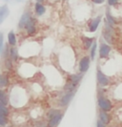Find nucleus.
I'll use <instances>...</instances> for the list:
<instances>
[{
  "label": "nucleus",
  "mask_w": 122,
  "mask_h": 127,
  "mask_svg": "<svg viewBox=\"0 0 122 127\" xmlns=\"http://www.w3.org/2000/svg\"><path fill=\"white\" fill-rule=\"evenodd\" d=\"M8 94L10 99V105L13 108H22L29 102V95L27 91L20 86L16 85L12 87L8 92Z\"/></svg>",
  "instance_id": "1"
},
{
  "label": "nucleus",
  "mask_w": 122,
  "mask_h": 127,
  "mask_svg": "<svg viewBox=\"0 0 122 127\" xmlns=\"http://www.w3.org/2000/svg\"><path fill=\"white\" fill-rule=\"evenodd\" d=\"M84 74L82 73H73L67 76L65 79L64 85H63V91L64 92H76L79 84L83 79Z\"/></svg>",
  "instance_id": "2"
},
{
  "label": "nucleus",
  "mask_w": 122,
  "mask_h": 127,
  "mask_svg": "<svg viewBox=\"0 0 122 127\" xmlns=\"http://www.w3.org/2000/svg\"><path fill=\"white\" fill-rule=\"evenodd\" d=\"M17 73L24 78H29L32 77L36 74V68L34 65L29 63V62H21L20 65H18L17 68Z\"/></svg>",
  "instance_id": "3"
},
{
  "label": "nucleus",
  "mask_w": 122,
  "mask_h": 127,
  "mask_svg": "<svg viewBox=\"0 0 122 127\" xmlns=\"http://www.w3.org/2000/svg\"><path fill=\"white\" fill-rule=\"evenodd\" d=\"M97 107L100 109L101 111L111 112L114 109V103H113V101L105 94L97 95Z\"/></svg>",
  "instance_id": "4"
},
{
  "label": "nucleus",
  "mask_w": 122,
  "mask_h": 127,
  "mask_svg": "<svg viewBox=\"0 0 122 127\" xmlns=\"http://www.w3.org/2000/svg\"><path fill=\"white\" fill-rule=\"evenodd\" d=\"M97 82L98 87L106 88V87H109L112 85L113 80H112V78L109 75H107L101 69L98 68L97 70Z\"/></svg>",
  "instance_id": "5"
},
{
  "label": "nucleus",
  "mask_w": 122,
  "mask_h": 127,
  "mask_svg": "<svg viewBox=\"0 0 122 127\" xmlns=\"http://www.w3.org/2000/svg\"><path fill=\"white\" fill-rule=\"evenodd\" d=\"M75 93L76 92H64L62 95H60V97L58 98V101H57L58 108H61V109L67 108L70 105L72 100L73 99Z\"/></svg>",
  "instance_id": "6"
},
{
  "label": "nucleus",
  "mask_w": 122,
  "mask_h": 127,
  "mask_svg": "<svg viewBox=\"0 0 122 127\" xmlns=\"http://www.w3.org/2000/svg\"><path fill=\"white\" fill-rule=\"evenodd\" d=\"M113 52L112 45L108 44L107 42L102 41L99 44V49H98V57L101 61H105L108 58H110V56Z\"/></svg>",
  "instance_id": "7"
},
{
  "label": "nucleus",
  "mask_w": 122,
  "mask_h": 127,
  "mask_svg": "<svg viewBox=\"0 0 122 127\" xmlns=\"http://www.w3.org/2000/svg\"><path fill=\"white\" fill-rule=\"evenodd\" d=\"M91 57L90 56H83L79 59L78 64H77V69L79 73H82V74H86L89 69H90L91 66Z\"/></svg>",
  "instance_id": "8"
},
{
  "label": "nucleus",
  "mask_w": 122,
  "mask_h": 127,
  "mask_svg": "<svg viewBox=\"0 0 122 127\" xmlns=\"http://www.w3.org/2000/svg\"><path fill=\"white\" fill-rule=\"evenodd\" d=\"M24 31L28 36H33L36 34V32H37V21H36L35 17H33V16L31 17L29 22L27 23Z\"/></svg>",
  "instance_id": "9"
},
{
  "label": "nucleus",
  "mask_w": 122,
  "mask_h": 127,
  "mask_svg": "<svg viewBox=\"0 0 122 127\" xmlns=\"http://www.w3.org/2000/svg\"><path fill=\"white\" fill-rule=\"evenodd\" d=\"M101 20H102V15H97L94 18H91L87 23L88 32H91V33H94V32H97L100 23H101Z\"/></svg>",
  "instance_id": "10"
},
{
  "label": "nucleus",
  "mask_w": 122,
  "mask_h": 127,
  "mask_svg": "<svg viewBox=\"0 0 122 127\" xmlns=\"http://www.w3.org/2000/svg\"><path fill=\"white\" fill-rule=\"evenodd\" d=\"M63 117H64V112L63 111L58 113V114L54 115L53 117H51V118L47 120V125H49L51 127H57L59 125V123L61 122V121H62Z\"/></svg>",
  "instance_id": "11"
},
{
  "label": "nucleus",
  "mask_w": 122,
  "mask_h": 127,
  "mask_svg": "<svg viewBox=\"0 0 122 127\" xmlns=\"http://www.w3.org/2000/svg\"><path fill=\"white\" fill-rule=\"evenodd\" d=\"M32 16V13H31V12H28V11L24 12L23 14L20 16L19 21H18V24H17V28H18V30H20V31L24 30L26 25H27V23L29 22V20L31 19Z\"/></svg>",
  "instance_id": "12"
},
{
  "label": "nucleus",
  "mask_w": 122,
  "mask_h": 127,
  "mask_svg": "<svg viewBox=\"0 0 122 127\" xmlns=\"http://www.w3.org/2000/svg\"><path fill=\"white\" fill-rule=\"evenodd\" d=\"M80 40H81V45L85 51H90L91 47L93 46L94 42L96 41V38L94 36H86V35H81L80 36Z\"/></svg>",
  "instance_id": "13"
},
{
  "label": "nucleus",
  "mask_w": 122,
  "mask_h": 127,
  "mask_svg": "<svg viewBox=\"0 0 122 127\" xmlns=\"http://www.w3.org/2000/svg\"><path fill=\"white\" fill-rule=\"evenodd\" d=\"M98 120L103 123H105L106 125H109L113 121V118L110 114V112H105V111L100 110L98 113Z\"/></svg>",
  "instance_id": "14"
},
{
  "label": "nucleus",
  "mask_w": 122,
  "mask_h": 127,
  "mask_svg": "<svg viewBox=\"0 0 122 127\" xmlns=\"http://www.w3.org/2000/svg\"><path fill=\"white\" fill-rule=\"evenodd\" d=\"M33 11H34V13L37 17H41L43 16L46 13V7L43 5V3H39V2H35L34 4V7H33Z\"/></svg>",
  "instance_id": "15"
},
{
  "label": "nucleus",
  "mask_w": 122,
  "mask_h": 127,
  "mask_svg": "<svg viewBox=\"0 0 122 127\" xmlns=\"http://www.w3.org/2000/svg\"><path fill=\"white\" fill-rule=\"evenodd\" d=\"M7 38H8V44L10 45L11 47H17V43H18L17 35L13 31H11V32H8Z\"/></svg>",
  "instance_id": "16"
},
{
  "label": "nucleus",
  "mask_w": 122,
  "mask_h": 127,
  "mask_svg": "<svg viewBox=\"0 0 122 127\" xmlns=\"http://www.w3.org/2000/svg\"><path fill=\"white\" fill-rule=\"evenodd\" d=\"M105 23L110 26H112V27H116V25L117 24L116 18L111 13L109 10H107L106 13H105Z\"/></svg>",
  "instance_id": "17"
},
{
  "label": "nucleus",
  "mask_w": 122,
  "mask_h": 127,
  "mask_svg": "<svg viewBox=\"0 0 122 127\" xmlns=\"http://www.w3.org/2000/svg\"><path fill=\"white\" fill-rule=\"evenodd\" d=\"M9 104H10V99H9L8 91H5V89H1L0 91V105L8 106Z\"/></svg>",
  "instance_id": "18"
},
{
  "label": "nucleus",
  "mask_w": 122,
  "mask_h": 127,
  "mask_svg": "<svg viewBox=\"0 0 122 127\" xmlns=\"http://www.w3.org/2000/svg\"><path fill=\"white\" fill-rule=\"evenodd\" d=\"M102 37L104 39V41L107 42L108 44L113 45L115 43V33H112V32H109L105 31V30H103Z\"/></svg>",
  "instance_id": "19"
},
{
  "label": "nucleus",
  "mask_w": 122,
  "mask_h": 127,
  "mask_svg": "<svg viewBox=\"0 0 122 127\" xmlns=\"http://www.w3.org/2000/svg\"><path fill=\"white\" fill-rule=\"evenodd\" d=\"M10 85V77L8 73H3L1 74L0 76V88L1 89H5Z\"/></svg>",
  "instance_id": "20"
},
{
  "label": "nucleus",
  "mask_w": 122,
  "mask_h": 127,
  "mask_svg": "<svg viewBox=\"0 0 122 127\" xmlns=\"http://www.w3.org/2000/svg\"><path fill=\"white\" fill-rule=\"evenodd\" d=\"M10 14V10L7 5H2L0 7V24L4 22V20L9 16Z\"/></svg>",
  "instance_id": "21"
},
{
  "label": "nucleus",
  "mask_w": 122,
  "mask_h": 127,
  "mask_svg": "<svg viewBox=\"0 0 122 127\" xmlns=\"http://www.w3.org/2000/svg\"><path fill=\"white\" fill-rule=\"evenodd\" d=\"M20 57L19 49L17 47H11L10 50V58L13 60V62H17Z\"/></svg>",
  "instance_id": "22"
},
{
  "label": "nucleus",
  "mask_w": 122,
  "mask_h": 127,
  "mask_svg": "<svg viewBox=\"0 0 122 127\" xmlns=\"http://www.w3.org/2000/svg\"><path fill=\"white\" fill-rule=\"evenodd\" d=\"M113 97L116 99H118V100H122V82L115 86Z\"/></svg>",
  "instance_id": "23"
},
{
  "label": "nucleus",
  "mask_w": 122,
  "mask_h": 127,
  "mask_svg": "<svg viewBox=\"0 0 122 127\" xmlns=\"http://www.w3.org/2000/svg\"><path fill=\"white\" fill-rule=\"evenodd\" d=\"M98 46H97V41H95L94 42V44L93 46L91 47L90 51H89V56H90L91 59H92V61H94L95 59H96V57H97V54L98 53Z\"/></svg>",
  "instance_id": "24"
},
{
  "label": "nucleus",
  "mask_w": 122,
  "mask_h": 127,
  "mask_svg": "<svg viewBox=\"0 0 122 127\" xmlns=\"http://www.w3.org/2000/svg\"><path fill=\"white\" fill-rule=\"evenodd\" d=\"M10 50H11V46L7 43L4 50L0 53V56H1V58L4 60L6 58H9L10 57Z\"/></svg>",
  "instance_id": "25"
},
{
  "label": "nucleus",
  "mask_w": 122,
  "mask_h": 127,
  "mask_svg": "<svg viewBox=\"0 0 122 127\" xmlns=\"http://www.w3.org/2000/svg\"><path fill=\"white\" fill-rule=\"evenodd\" d=\"M4 62V68L6 69L7 72H10L11 70H13V61L9 57V58H6L3 60Z\"/></svg>",
  "instance_id": "26"
},
{
  "label": "nucleus",
  "mask_w": 122,
  "mask_h": 127,
  "mask_svg": "<svg viewBox=\"0 0 122 127\" xmlns=\"http://www.w3.org/2000/svg\"><path fill=\"white\" fill-rule=\"evenodd\" d=\"M10 109L8 106H3L0 105V116H4V117H9L10 116Z\"/></svg>",
  "instance_id": "27"
},
{
  "label": "nucleus",
  "mask_w": 122,
  "mask_h": 127,
  "mask_svg": "<svg viewBox=\"0 0 122 127\" xmlns=\"http://www.w3.org/2000/svg\"><path fill=\"white\" fill-rule=\"evenodd\" d=\"M9 123V117H4V116H0V126L6 127Z\"/></svg>",
  "instance_id": "28"
},
{
  "label": "nucleus",
  "mask_w": 122,
  "mask_h": 127,
  "mask_svg": "<svg viewBox=\"0 0 122 127\" xmlns=\"http://www.w3.org/2000/svg\"><path fill=\"white\" fill-rule=\"evenodd\" d=\"M5 43H4V35H3V33L1 32L0 33V53L4 50V48H5Z\"/></svg>",
  "instance_id": "29"
},
{
  "label": "nucleus",
  "mask_w": 122,
  "mask_h": 127,
  "mask_svg": "<svg viewBox=\"0 0 122 127\" xmlns=\"http://www.w3.org/2000/svg\"><path fill=\"white\" fill-rule=\"evenodd\" d=\"M119 0H107V3L110 7H115L118 4Z\"/></svg>",
  "instance_id": "30"
},
{
  "label": "nucleus",
  "mask_w": 122,
  "mask_h": 127,
  "mask_svg": "<svg viewBox=\"0 0 122 127\" xmlns=\"http://www.w3.org/2000/svg\"><path fill=\"white\" fill-rule=\"evenodd\" d=\"M96 127H108V125H106L105 123H103V122H101V121H99V120H97V125H96Z\"/></svg>",
  "instance_id": "31"
},
{
  "label": "nucleus",
  "mask_w": 122,
  "mask_h": 127,
  "mask_svg": "<svg viewBox=\"0 0 122 127\" xmlns=\"http://www.w3.org/2000/svg\"><path fill=\"white\" fill-rule=\"evenodd\" d=\"M92 2L96 5H101L105 2V0H92Z\"/></svg>",
  "instance_id": "32"
},
{
  "label": "nucleus",
  "mask_w": 122,
  "mask_h": 127,
  "mask_svg": "<svg viewBox=\"0 0 122 127\" xmlns=\"http://www.w3.org/2000/svg\"><path fill=\"white\" fill-rule=\"evenodd\" d=\"M35 2H39V3H43V2H45V0H35Z\"/></svg>",
  "instance_id": "33"
},
{
  "label": "nucleus",
  "mask_w": 122,
  "mask_h": 127,
  "mask_svg": "<svg viewBox=\"0 0 122 127\" xmlns=\"http://www.w3.org/2000/svg\"><path fill=\"white\" fill-rule=\"evenodd\" d=\"M44 127H51V126H49V125H46V126H44Z\"/></svg>",
  "instance_id": "34"
},
{
  "label": "nucleus",
  "mask_w": 122,
  "mask_h": 127,
  "mask_svg": "<svg viewBox=\"0 0 122 127\" xmlns=\"http://www.w3.org/2000/svg\"><path fill=\"white\" fill-rule=\"evenodd\" d=\"M6 127H13V126H6Z\"/></svg>",
  "instance_id": "35"
},
{
  "label": "nucleus",
  "mask_w": 122,
  "mask_h": 127,
  "mask_svg": "<svg viewBox=\"0 0 122 127\" xmlns=\"http://www.w3.org/2000/svg\"><path fill=\"white\" fill-rule=\"evenodd\" d=\"M6 1H8V0H6Z\"/></svg>",
  "instance_id": "36"
}]
</instances>
